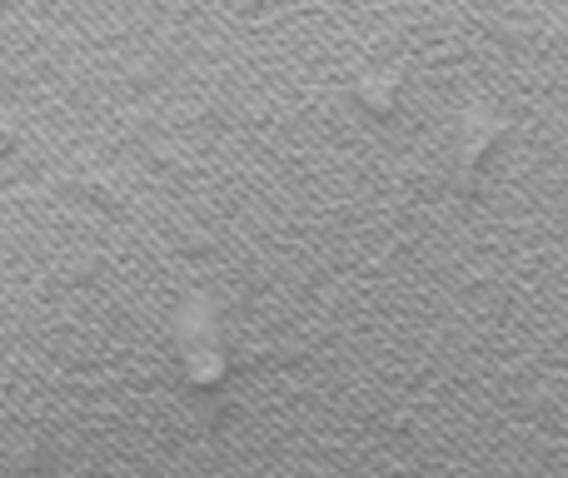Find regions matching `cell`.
<instances>
[{
  "mask_svg": "<svg viewBox=\"0 0 568 478\" xmlns=\"http://www.w3.org/2000/svg\"><path fill=\"white\" fill-rule=\"evenodd\" d=\"M180 349H185V374L195 384H215L225 374V349H220L215 329L205 319H190L185 314V344Z\"/></svg>",
  "mask_w": 568,
  "mask_h": 478,
  "instance_id": "obj_1",
  "label": "cell"
},
{
  "mask_svg": "<svg viewBox=\"0 0 568 478\" xmlns=\"http://www.w3.org/2000/svg\"><path fill=\"white\" fill-rule=\"evenodd\" d=\"M359 100L374 110V115H389V110H394V80H389V75L359 80Z\"/></svg>",
  "mask_w": 568,
  "mask_h": 478,
  "instance_id": "obj_2",
  "label": "cell"
}]
</instances>
